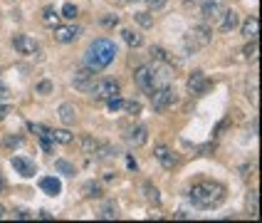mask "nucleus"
Segmentation results:
<instances>
[{
  "mask_svg": "<svg viewBox=\"0 0 262 223\" xmlns=\"http://www.w3.org/2000/svg\"><path fill=\"white\" fill-rule=\"evenodd\" d=\"M190 201L198 208H218L225 201V186L218 181H198L190 189Z\"/></svg>",
  "mask_w": 262,
  "mask_h": 223,
  "instance_id": "nucleus-1",
  "label": "nucleus"
},
{
  "mask_svg": "<svg viewBox=\"0 0 262 223\" xmlns=\"http://www.w3.org/2000/svg\"><path fill=\"white\" fill-rule=\"evenodd\" d=\"M114 57H117V45L112 43V40H106V37H99V40H94V43L89 45L87 67L94 70V72H99L104 67H109L114 62Z\"/></svg>",
  "mask_w": 262,
  "mask_h": 223,
  "instance_id": "nucleus-2",
  "label": "nucleus"
},
{
  "mask_svg": "<svg viewBox=\"0 0 262 223\" xmlns=\"http://www.w3.org/2000/svg\"><path fill=\"white\" fill-rule=\"evenodd\" d=\"M213 40V32L205 28V25H198V28H190L186 32V37H183V47L188 50V52H198V50H203L208 47Z\"/></svg>",
  "mask_w": 262,
  "mask_h": 223,
  "instance_id": "nucleus-3",
  "label": "nucleus"
},
{
  "mask_svg": "<svg viewBox=\"0 0 262 223\" xmlns=\"http://www.w3.org/2000/svg\"><path fill=\"white\" fill-rule=\"evenodd\" d=\"M151 104L156 112H166L168 107L176 104V92L171 87H156L151 89Z\"/></svg>",
  "mask_w": 262,
  "mask_h": 223,
  "instance_id": "nucleus-4",
  "label": "nucleus"
},
{
  "mask_svg": "<svg viewBox=\"0 0 262 223\" xmlns=\"http://www.w3.org/2000/svg\"><path fill=\"white\" fill-rule=\"evenodd\" d=\"M119 82L117 79H102V82H94L89 92H92V97L94 99H109V97H117L119 94Z\"/></svg>",
  "mask_w": 262,
  "mask_h": 223,
  "instance_id": "nucleus-5",
  "label": "nucleus"
},
{
  "mask_svg": "<svg viewBox=\"0 0 262 223\" xmlns=\"http://www.w3.org/2000/svg\"><path fill=\"white\" fill-rule=\"evenodd\" d=\"M201 13H203V20L205 23H213V25H218L223 13H225V5L220 3V0H210V3H205L203 8H201Z\"/></svg>",
  "mask_w": 262,
  "mask_h": 223,
  "instance_id": "nucleus-6",
  "label": "nucleus"
},
{
  "mask_svg": "<svg viewBox=\"0 0 262 223\" xmlns=\"http://www.w3.org/2000/svg\"><path fill=\"white\" fill-rule=\"evenodd\" d=\"M210 87H213V85H210V79H208L201 70H195V72L190 74V79H188V92L190 94H205Z\"/></svg>",
  "mask_w": 262,
  "mask_h": 223,
  "instance_id": "nucleus-7",
  "label": "nucleus"
},
{
  "mask_svg": "<svg viewBox=\"0 0 262 223\" xmlns=\"http://www.w3.org/2000/svg\"><path fill=\"white\" fill-rule=\"evenodd\" d=\"M134 82H136L141 89L151 92V89H154V70H151V67H146V65L136 67V70H134Z\"/></svg>",
  "mask_w": 262,
  "mask_h": 223,
  "instance_id": "nucleus-8",
  "label": "nucleus"
},
{
  "mask_svg": "<svg viewBox=\"0 0 262 223\" xmlns=\"http://www.w3.org/2000/svg\"><path fill=\"white\" fill-rule=\"evenodd\" d=\"M10 164H13V169L20 174V176H35L37 174V166H35V161H30V159H25V156H13L10 159Z\"/></svg>",
  "mask_w": 262,
  "mask_h": 223,
  "instance_id": "nucleus-9",
  "label": "nucleus"
},
{
  "mask_svg": "<svg viewBox=\"0 0 262 223\" xmlns=\"http://www.w3.org/2000/svg\"><path fill=\"white\" fill-rule=\"evenodd\" d=\"M154 156H156V161H159L163 169H173L176 164H178L176 154L168 147H163V144H159V147L154 149Z\"/></svg>",
  "mask_w": 262,
  "mask_h": 223,
  "instance_id": "nucleus-10",
  "label": "nucleus"
},
{
  "mask_svg": "<svg viewBox=\"0 0 262 223\" xmlns=\"http://www.w3.org/2000/svg\"><path fill=\"white\" fill-rule=\"evenodd\" d=\"M13 47L20 55H35V52H37V43H35L32 37H28V35H15Z\"/></svg>",
  "mask_w": 262,
  "mask_h": 223,
  "instance_id": "nucleus-11",
  "label": "nucleus"
},
{
  "mask_svg": "<svg viewBox=\"0 0 262 223\" xmlns=\"http://www.w3.org/2000/svg\"><path fill=\"white\" fill-rule=\"evenodd\" d=\"M94 85V70H89V67H82L79 72H74V87L77 89H87Z\"/></svg>",
  "mask_w": 262,
  "mask_h": 223,
  "instance_id": "nucleus-12",
  "label": "nucleus"
},
{
  "mask_svg": "<svg viewBox=\"0 0 262 223\" xmlns=\"http://www.w3.org/2000/svg\"><path fill=\"white\" fill-rule=\"evenodd\" d=\"M126 141H129L131 147H144L146 141H148V129H146V127H134V129H129Z\"/></svg>",
  "mask_w": 262,
  "mask_h": 223,
  "instance_id": "nucleus-13",
  "label": "nucleus"
},
{
  "mask_svg": "<svg viewBox=\"0 0 262 223\" xmlns=\"http://www.w3.org/2000/svg\"><path fill=\"white\" fill-rule=\"evenodd\" d=\"M237 25H240V15L235 13V10H225L223 17H220V23H218V28L223 30V32H233Z\"/></svg>",
  "mask_w": 262,
  "mask_h": 223,
  "instance_id": "nucleus-14",
  "label": "nucleus"
},
{
  "mask_svg": "<svg viewBox=\"0 0 262 223\" xmlns=\"http://www.w3.org/2000/svg\"><path fill=\"white\" fill-rule=\"evenodd\" d=\"M40 189H42L47 196H59L62 193V184H59V178H55V176H42L40 178Z\"/></svg>",
  "mask_w": 262,
  "mask_h": 223,
  "instance_id": "nucleus-15",
  "label": "nucleus"
},
{
  "mask_svg": "<svg viewBox=\"0 0 262 223\" xmlns=\"http://www.w3.org/2000/svg\"><path fill=\"white\" fill-rule=\"evenodd\" d=\"M77 35H79V30L77 28H55V40L62 45H67V43H74L77 40Z\"/></svg>",
  "mask_w": 262,
  "mask_h": 223,
  "instance_id": "nucleus-16",
  "label": "nucleus"
},
{
  "mask_svg": "<svg viewBox=\"0 0 262 223\" xmlns=\"http://www.w3.org/2000/svg\"><path fill=\"white\" fill-rule=\"evenodd\" d=\"M171 79H173V74H171L168 67L154 70V89L156 87H171Z\"/></svg>",
  "mask_w": 262,
  "mask_h": 223,
  "instance_id": "nucleus-17",
  "label": "nucleus"
},
{
  "mask_svg": "<svg viewBox=\"0 0 262 223\" xmlns=\"http://www.w3.org/2000/svg\"><path fill=\"white\" fill-rule=\"evenodd\" d=\"M59 119H62V124H74V119H77V107L74 104H70V102H64V104H59Z\"/></svg>",
  "mask_w": 262,
  "mask_h": 223,
  "instance_id": "nucleus-18",
  "label": "nucleus"
},
{
  "mask_svg": "<svg viewBox=\"0 0 262 223\" xmlns=\"http://www.w3.org/2000/svg\"><path fill=\"white\" fill-rule=\"evenodd\" d=\"M257 32H260V20H257V15H250L248 20L243 23V35L252 40V37H257Z\"/></svg>",
  "mask_w": 262,
  "mask_h": 223,
  "instance_id": "nucleus-19",
  "label": "nucleus"
},
{
  "mask_svg": "<svg viewBox=\"0 0 262 223\" xmlns=\"http://www.w3.org/2000/svg\"><path fill=\"white\" fill-rule=\"evenodd\" d=\"M82 193H84L87 198H99L104 191H102V186H99L97 181H87V184L82 186Z\"/></svg>",
  "mask_w": 262,
  "mask_h": 223,
  "instance_id": "nucleus-20",
  "label": "nucleus"
},
{
  "mask_svg": "<svg viewBox=\"0 0 262 223\" xmlns=\"http://www.w3.org/2000/svg\"><path fill=\"white\" fill-rule=\"evenodd\" d=\"M121 37H124V43L129 45V47H141V43H144V37L139 32H134V30H124Z\"/></svg>",
  "mask_w": 262,
  "mask_h": 223,
  "instance_id": "nucleus-21",
  "label": "nucleus"
},
{
  "mask_svg": "<svg viewBox=\"0 0 262 223\" xmlns=\"http://www.w3.org/2000/svg\"><path fill=\"white\" fill-rule=\"evenodd\" d=\"M50 139L59 141V144H72V134L67 129H50Z\"/></svg>",
  "mask_w": 262,
  "mask_h": 223,
  "instance_id": "nucleus-22",
  "label": "nucleus"
},
{
  "mask_svg": "<svg viewBox=\"0 0 262 223\" xmlns=\"http://www.w3.org/2000/svg\"><path fill=\"white\" fill-rule=\"evenodd\" d=\"M59 17H62V15L55 13L52 8H47V10L42 13V23H45V25H50V28H57V25H59Z\"/></svg>",
  "mask_w": 262,
  "mask_h": 223,
  "instance_id": "nucleus-23",
  "label": "nucleus"
},
{
  "mask_svg": "<svg viewBox=\"0 0 262 223\" xmlns=\"http://www.w3.org/2000/svg\"><path fill=\"white\" fill-rule=\"evenodd\" d=\"M55 171L64 174V176H74V166L70 161H64V159H57V161H55Z\"/></svg>",
  "mask_w": 262,
  "mask_h": 223,
  "instance_id": "nucleus-24",
  "label": "nucleus"
},
{
  "mask_svg": "<svg viewBox=\"0 0 262 223\" xmlns=\"http://www.w3.org/2000/svg\"><path fill=\"white\" fill-rule=\"evenodd\" d=\"M82 149H84V154H92V156H94L97 149H99V141L92 139V136H84V139H82Z\"/></svg>",
  "mask_w": 262,
  "mask_h": 223,
  "instance_id": "nucleus-25",
  "label": "nucleus"
},
{
  "mask_svg": "<svg viewBox=\"0 0 262 223\" xmlns=\"http://www.w3.org/2000/svg\"><path fill=\"white\" fill-rule=\"evenodd\" d=\"M257 196H260V193L255 191V189L248 191V213H252V216H257V211H260V208H257Z\"/></svg>",
  "mask_w": 262,
  "mask_h": 223,
  "instance_id": "nucleus-26",
  "label": "nucleus"
},
{
  "mask_svg": "<svg viewBox=\"0 0 262 223\" xmlns=\"http://www.w3.org/2000/svg\"><path fill=\"white\" fill-rule=\"evenodd\" d=\"M77 13H79V10H77V5H74V3H64V5H62V17H64V20H74V17H77Z\"/></svg>",
  "mask_w": 262,
  "mask_h": 223,
  "instance_id": "nucleus-27",
  "label": "nucleus"
},
{
  "mask_svg": "<svg viewBox=\"0 0 262 223\" xmlns=\"http://www.w3.org/2000/svg\"><path fill=\"white\" fill-rule=\"evenodd\" d=\"M134 17H136V23H139L141 28H151V25H154V15L151 13H144V10H141V13H136Z\"/></svg>",
  "mask_w": 262,
  "mask_h": 223,
  "instance_id": "nucleus-28",
  "label": "nucleus"
},
{
  "mask_svg": "<svg viewBox=\"0 0 262 223\" xmlns=\"http://www.w3.org/2000/svg\"><path fill=\"white\" fill-rule=\"evenodd\" d=\"M144 191H146V198H148L151 204H159V201H161L159 189H156V186H151V184H146V186H144Z\"/></svg>",
  "mask_w": 262,
  "mask_h": 223,
  "instance_id": "nucleus-29",
  "label": "nucleus"
},
{
  "mask_svg": "<svg viewBox=\"0 0 262 223\" xmlns=\"http://www.w3.org/2000/svg\"><path fill=\"white\" fill-rule=\"evenodd\" d=\"M106 107H109V112H119V109H124V99H121V97H109V99H106Z\"/></svg>",
  "mask_w": 262,
  "mask_h": 223,
  "instance_id": "nucleus-30",
  "label": "nucleus"
},
{
  "mask_svg": "<svg viewBox=\"0 0 262 223\" xmlns=\"http://www.w3.org/2000/svg\"><path fill=\"white\" fill-rule=\"evenodd\" d=\"M245 57L248 59L257 57V37H252V43H248V47H245Z\"/></svg>",
  "mask_w": 262,
  "mask_h": 223,
  "instance_id": "nucleus-31",
  "label": "nucleus"
},
{
  "mask_svg": "<svg viewBox=\"0 0 262 223\" xmlns=\"http://www.w3.org/2000/svg\"><path fill=\"white\" fill-rule=\"evenodd\" d=\"M117 216H119V213H117V206H114V204L104 206L102 213H99V218H117Z\"/></svg>",
  "mask_w": 262,
  "mask_h": 223,
  "instance_id": "nucleus-32",
  "label": "nucleus"
},
{
  "mask_svg": "<svg viewBox=\"0 0 262 223\" xmlns=\"http://www.w3.org/2000/svg\"><path fill=\"white\" fill-rule=\"evenodd\" d=\"M151 57L156 59V62H166V52L161 47H151Z\"/></svg>",
  "mask_w": 262,
  "mask_h": 223,
  "instance_id": "nucleus-33",
  "label": "nucleus"
},
{
  "mask_svg": "<svg viewBox=\"0 0 262 223\" xmlns=\"http://www.w3.org/2000/svg\"><path fill=\"white\" fill-rule=\"evenodd\" d=\"M124 109H126L129 114H139V112H141V104L139 102H124Z\"/></svg>",
  "mask_w": 262,
  "mask_h": 223,
  "instance_id": "nucleus-34",
  "label": "nucleus"
},
{
  "mask_svg": "<svg viewBox=\"0 0 262 223\" xmlns=\"http://www.w3.org/2000/svg\"><path fill=\"white\" fill-rule=\"evenodd\" d=\"M15 218H20V221H30V218H32V213H30L28 208H17V211H15Z\"/></svg>",
  "mask_w": 262,
  "mask_h": 223,
  "instance_id": "nucleus-35",
  "label": "nucleus"
},
{
  "mask_svg": "<svg viewBox=\"0 0 262 223\" xmlns=\"http://www.w3.org/2000/svg\"><path fill=\"white\" fill-rule=\"evenodd\" d=\"M30 132H35L37 136H45V134H50V129L42 127V124H30Z\"/></svg>",
  "mask_w": 262,
  "mask_h": 223,
  "instance_id": "nucleus-36",
  "label": "nucleus"
},
{
  "mask_svg": "<svg viewBox=\"0 0 262 223\" xmlns=\"http://www.w3.org/2000/svg\"><path fill=\"white\" fill-rule=\"evenodd\" d=\"M50 92H52V82H47V79H45V82L37 85V94H50Z\"/></svg>",
  "mask_w": 262,
  "mask_h": 223,
  "instance_id": "nucleus-37",
  "label": "nucleus"
},
{
  "mask_svg": "<svg viewBox=\"0 0 262 223\" xmlns=\"http://www.w3.org/2000/svg\"><path fill=\"white\" fill-rule=\"evenodd\" d=\"M10 97H13V94H10V89H8V85H3V82H0V102H8Z\"/></svg>",
  "mask_w": 262,
  "mask_h": 223,
  "instance_id": "nucleus-38",
  "label": "nucleus"
},
{
  "mask_svg": "<svg viewBox=\"0 0 262 223\" xmlns=\"http://www.w3.org/2000/svg\"><path fill=\"white\" fill-rule=\"evenodd\" d=\"M23 144V136H8L5 139V147H20Z\"/></svg>",
  "mask_w": 262,
  "mask_h": 223,
  "instance_id": "nucleus-39",
  "label": "nucleus"
},
{
  "mask_svg": "<svg viewBox=\"0 0 262 223\" xmlns=\"http://www.w3.org/2000/svg\"><path fill=\"white\" fill-rule=\"evenodd\" d=\"M146 5H148L151 10H161V8L166 5V0H146Z\"/></svg>",
  "mask_w": 262,
  "mask_h": 223,
  "instance_id": "nucleus-40",
  "label": "nucleus"
},
{
  "mask_svg": "<svg viewBox=\"0 0 262 223\" xmlns=\"http://www.w3.org/2000/svg\"><path fill=\"white\" fill-rule=\"evenodd\" d=\"M119 17L117 15H106V17H102V25H106V28H112V25H117Z\"/></svg>",
  "mask_w": 262,
  "mask_h": 223,
  "instance_id": "nucleus-41",
  "label": "nucleus"
},
{
  "mask_svg": "<svg viewBox=\"0 0 262 223\" xmlns=\"http://www.w3.org/2000/svg\"><path fill=\"white\" fill-rule=\"evenodd\" d=\"M205 3H210V0H186V5H198V8H203Z\"/></svg>",
  "mask_w": 262,
  "mask_h": 223,
  "instance_id": "nucleus-42",
  "label": "nucleus"
},
{
  "mask_svg": "<svg viewBox=\"0 0 262 223\" xmlns=\"http://www.w3.org/2000/svg\"><path fill=\"white\" fill-rule=\"evenodd\" d=\"M8 117V107H5V102H0V121Z\"/></svg>",
  "mask_w": 262,
  "mask_h": 223,
  "instance_id": "nucleus-43",
  "label": "nucleus"
},
{
  "mask_svg": "<svg viewBox=\"0 0 262 223\" xmlns=\"http://www.w3.org/2000/svg\"><path fill=\"white\" fill-rule=\"evenodd\" d=\"M250 99H252V102L257 104V89H255V87L250 89Z\"/></svg>",
  "mask_w": 262,
  "mask_h": 223,
  "instance_id": "nucleus-44",
  "label": "nucleus"
},
{
  "mask_svg": "<svg viewBox=\"0 0 262 223\" xmlns=\"http://www.w3.org/2000/svg\"><path fill=\"white\" fill-rule=\"evenodd\" d=\"M37 216H40V218H45V221H50V218H52V216H50V211H40Z\"/></svg>",
  "mask_w": 262,
  "mask_h": 223,
  "instance_id": "nucleus-45",
  "label": "nucleus"
},
{
  "mask_svg": "<svg viewBox=\"0 0 262 223\" xmlns=\"http://www.w3.org/2000/svg\"><path fill=\"white\" fill-rule=\"evenodd\" d=\"M126 166H129V169H136V161H134V159L129 156V159H126Z\"/></svg>",
  "mask_w": 262,
  "mask_h": 223,
  "instance_id": "nucleus-46",
  "label": "nucleus"
},
{
  "mask_svg": "<svg viewBox=\"0 0 262 223\" xmlns=\"http://www.w3.org/2000/svg\"><path fill=\"white\" fill-rule=\"evenodd\" d=\"M0 218H5V206L0 204Z\"/></svg>",
  "mask_w": 262,
  "mask_h": 223,
  "instance_id": "nucleus-47",
  "label": "nucleus"
},
{
  "mask_svg": "<svg viewBox=\"0 0 262 223\" xmlns=\"http://www.w3.org/2000/svg\"><path fill=\"white\" fill-rule=\"evenodd\" d=\"M3 189H5V181H3V176H0V191H3Z\"/></svg>",
  "mask_w": 262,
  "mask_h": 223,
  "instance_id": "nucleus-48",
  "label": "nucleus"
},
{
  "mask_svg": "<svg viewBox=\"0 0 262 223\" xmlns=\"http://www.w3.org/2000/svg\"><path fill=\"white\" fill-rule=\"evenodd\" d=\"M121 3H134V0H121Z\"/></svg>",
  "mask_w": 262,
  "mask_h": 223,
  "instance_id": "nucleus-49",
  "label": "nucleus"
}]
</instances>
